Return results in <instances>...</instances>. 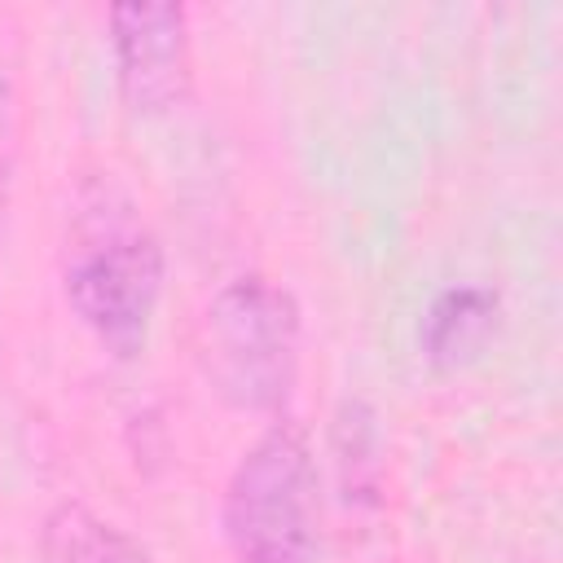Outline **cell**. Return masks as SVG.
I'll use <instances>...</instances> for the list:
<instances>
[{"label":"cell","mask_w":563,"mask_h":563,"mask_svg":"<svg viewBox=\"0 0 563 563\" xmlns=\"http://www.w3.org/2000/svg\"><path fill=\"white\" fill-rule=\"evenodd\" d=\"M13 163H18V92L13 79L0 70V220L13 189Z\"/></svg>","instance_id":"ba28073f"},{"label":"cell","mask_w":563,"mask_h":563,"mask_svg":"<svg viewBox=\"0 0 563 563\" xmlns=\"http://www.w3.org/2000/svg\"><path fill=\"white\" fill-rule=\"evenodd\" d=\"M497 321V295L484 286H449L435 295V303L427 308L422 321V343L427 356L440 365L466 361L493 330Z\"/></svg>","instance_id":"8992f818"},{"label":"cell","mask_w":563,"mask_h":563,"mask_svg":"<svg viewBox=\"0 0 563 563\" xmlns=\"http://www.w3.org/2000/svg\"><path fill=\"white\" fill-rule=\"evenodd\" d=\"M220 523L238 563L321 559V479L295 422H273L233 466Z\"/></svg>","instance_id":"7a4b0ae2"},{"label":"cell","mask_w":563,"mask_h":563,"mask_svg":"<svg viewBox=\"0 0 563 563\" xmlns=\"http://www.w3.org/2000/svg\"><path fill=\"white\" fill-rule=\"evenodd\" d=\"M40 563H154L114 519L84 501H57L40 523Z\"/></svg>","instance_id":"5b68a950"},{"label":"cell","mask_w":563,"mask_h":563,"mask_svg":"<svg viewBox=\"0 0 563 563\" xmlns=\"http://www.w3.org/2000/svg\"><path fill=\"white\" fill-rule=\"evenodd\" d=\"M202 361L216 391L238 409H277L299 361V303L264 273H242L216 290L202 317Z\"/></svg>","instance_id":"3957f363"},{"label":"cell","mask_w":563,"mask_h":563,"mask_svg":"<svg viewBox=\"0 0 563 563\" xmlns=\"http://www.w3.org/2000/svg\"><path fill=\"white\" fill-rule=\"evenodd\" d=\"M62 290L114 356H136L163 295V246L141 202L110 176H84L62 229Z\"/></svg>","instance_id":"6da1fadb"},{"label":"cell","mask_w":563,"mask_h":563,"mask_svg":"<svg viewBox=\"0 0 563 563\" xmlns=\"http://www.w3.org/2000/svg\"><path fill=\"white\" fill-rule=\"evenodd\" d=\"M378 431L365 400H343L334 413V466L343 479V497H369L378 479Z\"/></svg>","instance_id":"52a82bcc"},{"label":"cell","mask_w":563,"mask_h":563,"mask_svg":"<svg viewBox=\"0 0 563 563\" xmlns=\"http://www.w3.org/2000/svg\"><path fill=\"white\" fill-rule=\"evenodd\" d=\"M110 44L132 110L163 114L189 92V13L180 4H114Z\"/></svg>","instance_id":"277c9868"}]
</instances>
